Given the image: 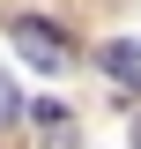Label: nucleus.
Instances as JSON below:
<instances>
[{"label":"nucleus","mask_w":141,"mask_h":149,"mask_svg":"<svg viewBox=\"0 0 141 149\" xmlns=\"http://www.w3.org/2000/svg\"><path fill=\"white\" fill-rule=\"evenodd\" d=\"M8 37H15V52L30 60V67H45V74H59V67L74 60V45H67V30H52V22H37V15H22V22H15Z\"/></svg>","instance_id":"f257e3e1"},{"label":"nucleus","mask_w":141,"mask_h":149,"mask_svg":"<svg viewBox=\"0 0 141 149\" xmlns=\"http://www.w3.org/2000/svg\"><path fill=\"white\" fill-rule=\"evenodd\" d=\"M30 119H37V134H45V149H74V119H67V104H30Z\"/></svg>","instance_id":"f03ea898"},{"label":"nucleus","mask_w":141,"mask_h":149,"mask_svg":"<svg viewBox=\"0 0 141 149\" xmlns=\"http://www.w3.org/2000/svg\"><path fill=\"white\" fill-rule=\"evenodd\" d=\"M104 74H111V82H126V90H141V37L104 45Z\"/></svg>","instance_id":"7ed1b4c3"},{"label":"nucleus","mask_w":141,"mask_h":149,"mask_svg":"<svg viewBox=\"0 0 141 149\" xmlns=\"http://www.w3.org/2000/svg\"><path fill=\"white\" fill-rule=\"evenodd\" d=\"M15 112H22V104H15V82H8V74H0V127H8V119H15Z\"/></svg>","instance_id":"20e7f679"},{"label":"nucleus","mask_w":141,"mask_h":149,"mask_svg":"<svg viewBox=\"0 0 141 149\" xmlns=\"http://www.w3.org/2000/svg\"><path fill=\"white\" fill-rule=\"evenodd\" d=\"M134 149H141V112H134Z\"/></svg>","instance_id":"39448f33"}]
</instances>
